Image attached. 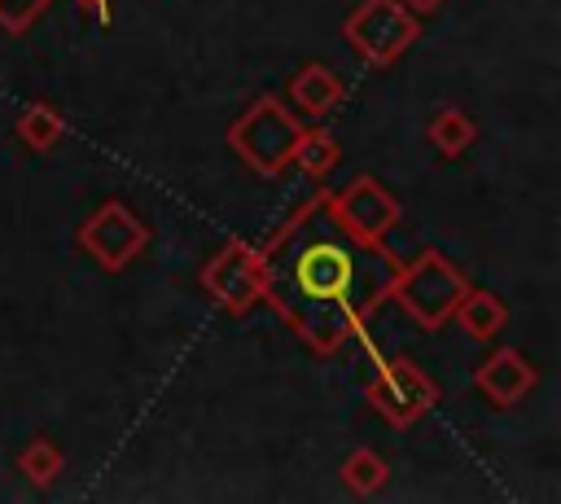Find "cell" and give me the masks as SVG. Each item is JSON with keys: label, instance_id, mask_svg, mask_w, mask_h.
<instances>
[{"label": "cell", "instance_id": "7c38bea8", "mask_svg": "<svg viewBox=\"0 0 561 504\" xmlns=\"http://www.w3.org/2000/svg\"><path fill=\"white\" fill-rule=\"evenodd\" d=\"M425 136H430V145H434L443 158H460V153H465V149L478 140V123H473L465 110L447 105V110H438V114L430 118Z\"/></svg>", "mask_w": 561, "mask_h": 504}, {"label": "cell", "instance_id": "8992f818", "mask_svg": "<svg viewBox=\"0 0 561 504\" xmlns=\"http://www.w3.org/2000/svg\"><path fill=\"white\" fill-rule=\"evenodd\" d=\"M324 210L342 232H351L368 245H386V232L399 228V219H403V206L373 175H355L351 184L324 193Z\"/></svg>", "mask_w": 561, "mask_h": 504}, {"label": "cell", "instance_id": "ac0fdd59", "mask_svg": "<svg viewBox=\"0 0 561 504\" xmlns=\"http://www.w3.org/2000/svg\"><path fill=\"white\" fill-rule=\"evenodd\" d=\"M399 4H408V9L416 13V18H425V13H434V9L443 4V0H399Z\"/></svg>", "mask_w": 561, "mask_h": 504}, {"label": "cell", "instance_id": "9c48e42d", "mask_svg": "<svg viewBox=\"0 0 561 504\" xmlns=\"http://www.w3.org/2000/svg\"><path fill=\"white\" fill-rule=\"evenodd\" d=\"M473 386H478V394L491 399L495 408H517V403L539 386V373H535V364H530L522 351L500 346V351H491V355L473 368Z\"/></svg>", "mask_w": 561, "mask_h": 504}, {"label": "cell", "instance_id": "e0dca14e", "mask_svg": "<svg viewBox=\"0 0 561 504\" xmlns=\"http://www.w3.org/2000/svg\"><path fill=\"white\" fill-rule=\"evenodd\" d=\"M96 22H110V0H79Z\"/></svg>", "mask_w": 561, "mask_h": 504}, {"label": "cell", "instance_id": "3957f363", "mask_svg": "<svg viewBox=\"0 0 561 504\" xmlns=\"http://www.w3.org/2000/svg\"><path fill=\"white\" fill-rule=\"evenodd\" d=\"M298 131H302V123H298L276 96H259V101L228 127V145H232V153H237L245 167H254L259 175L272 180V175H280V171L289 167Z\"/></svg>", "mask_w": 561, "mask_h": 504}, {"label": "cell", "instance_id": "30bf717a", "mask_svg": "<svg viewBox=\"0 0 561 504\" xmlns=\"http://www.w3.org/2000/svg\"><path fill=\"white\" fill-rule=\"evenodd\" d=\"M451 320L460 324L465 337H473V342H491V337L508 324V307H504L500 294H491V289H473V285H469V289L460 294Z\"/></svg>", "mask_w": 561, "mask_h": 504}, {"label": "cell", "instance_id": "277c9868", "mask_svg": "<svg viewBox=\"0 0 561 504\" xmlns=\"http://www.w3.org/2000/svg\"><path fill=\"white\" fill-rule=\"evenodd\" d=\"M368 355H373V377H368L364 394H368L373 412L386 425L408 429L412 421H421L438 403V386H434V377L425 368H416V359H408V355L377 359L373 346H368Z\"/></svg>", "mask_w": 561, "mask_h": 504}, {"label": "cell", "instance_id": "52a82bcc", "mask_svg": "<svg viewBox=\"0 0 561 504\" xmlns=\"http://www.w3.org/2000/svg\"><path fill=\"white\" fill-rule=\"evenodd\" d=\"M202 289L232 316H245L254 302H263L267 289V259L250 241H228L206 267H202Z\"/></svg>", "mask_w": 561, "mask_h": 504}, {"label": "cell", "instance_id": "ba28073f", "mask_svg": "<svg viewBox=\"0 0 561 504\" xmlns=\"http://www.w3.org/2000/svg\"><path fill=\"white\" fill-rule=\"evenodd\" d=\"M79 245H83L105 272H123V267L149 245V228H145L123 202H105V206H96V210L83 219Z\"/></svg>", "mask_w": 561, "mask_h": 504}, {"label": "cell", "instance_id": "8fae6325", "mask_svg": "<svg viewBox=\"0 0 561 504\" xmlns=\"http://www.w3.org/2000/svg\"><path fill=\"white\" fill-rule=\"evenodd\" d=\"M342 92H346V83H342L324 61H307V66L289 79V96H294V105L307 110L311 118H324V114L342 101Z\"/></svg>", "mask_w": 561, "mask_h": 504}, {"label": "cell", "instance_id": "9a60e30c", "mask_svg": "<svg viewBox=\"0 0 561 504\" xmlns=\"http://www.w3.org/2000/svg\"><path fill=\"white\" fill-rule=\"evenodd\" d=\"M390 478V465L373 451V447H355L346 460H342V486L351 495H377Z\"/></svg>", "mask_w": 561, "mask_h": 504}, {"label": "cell", "instance_id": "5bb4252c", "mask_svg": "<svg viewBox=\"0 0 561 504\" xmlns=\"http://www.w3.org/2000/svg\"><path fill=\"white\" fill-rule=\"evenodd\" d=\"M61 131H66V123H61L57 105H48V101L26 105L22 118H18V140H22L26 149H35V153H48V149L61 140Z\"/></svg>", "mask_w": 561, "mask_h": 504}, {"label": "cell", "instance_id": "2e32d148", "mask_svg": "<svg viewBox=\"0 0 561 504\" xmlns=\"http://www.w3.org/2000/svg\"><path fill=\"white\" fill-rule=\"evenodd\" d=\"M61 465H66V456H61V447L53 443V438H31L26 447H22V456H18V469H22V478L26 482H35V486H53L57 482V473H61Z\"/></svg>", "mask_w": 561, "mask_h": 504}, {"label": "cell", "instance_id": "7a4b0ae2", "mask_svg": "<svg viewBox=\"0 0 561 504\" xmlns=\"http://www.w3.org/2000/svg\"><path fill=\"white\" fill-rule=\"evenodd\" d=\"M469 289V276L438 250H421L412 263H399L390 276V294L421 329H443Z\"/></svg>", "mask_w": 561, "mask_h": 504}, {"label": "cell", "instance_id": "4fadbf2b", "mask_svg": "<svg viewBox=\"0 0 561 504\" xmlns=\"http://www.w3.org/2000/svg\"><path fill=\"white\" fill-rule=\"evenodd\" d=\"M337 158H342V149H337V140H333L324 127H302L298 140H294V158H289V162H294L302 175L324 180V175L337 167Z\"/></svg>", "mask_w": 561, "mask_h": 504}, {"label": "cell", "instance_id": "5b68a950", "mask_svg": "<svg viewBox=\"0 0 561 504\" xmlns=\"http://www.w3.org/2000/svg\"><path fill=\"white\" fill-rule=\"evenodd\" d=\"M421 35V18L399 0H364L346 22L342 39L368 61V66H394Z\"/></svg>", "mask_w": 561, "mask_h": 504}, {"label": "cell", "instance_id": "6da1fadb", "mask_svg": "<svg viewBox=\"0 0 561 504\" xmlns=\"http://www.w3.org/2000/svg\"><path fill=\"white\" fill-rule=\"evenodd\" d=\"M320 202L324 193L294 206L259 250L267 259L263 298L272 302V311L316 355H333L346 337L364 333L368 316L390 294V276L399 263L381 245L342 232L333 219V228H316Z\"/></svg>", "mask_w": 561, "mask_h": 504}]
</instances>
